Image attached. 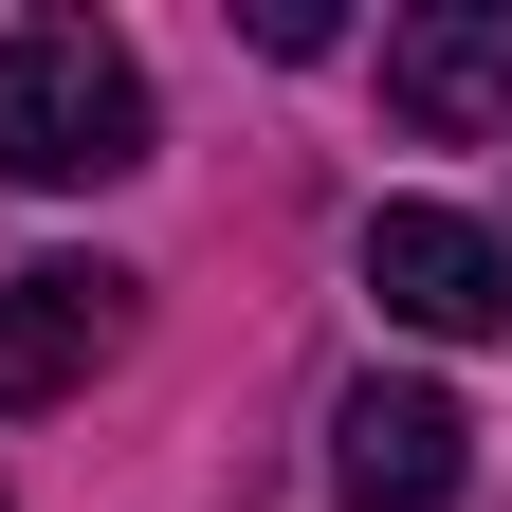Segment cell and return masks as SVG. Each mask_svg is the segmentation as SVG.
I'll list each match as a JSON object with an SVG mask.
<instances>
[{
	"mask_svg": "<svg viewBox=\"0 0 512 512\" xmlns=\"http://www.w3.org/2000/svg\"><path fill=\"white\" fill-rule=\"evenodd\" d=\"M0 165L19 183H128L147 165V55L92 19H19L0 37Z\"/></svg>",
	"mask_w": 512,
	"mask_h": 512,
	"instance_id": "1",
	"label": "cell"
},
{
	"mask_svg": "<svg viewBox=\"0 0 512 512\" xmlns=\"http://www.w3.org/2000/svg\"><path fill=\"white\" fill-rule=\"evenodd\" d=\"M366 293H384V330H421V348H494L512 330V238L458 220V202H384L366 220Z\"/></svg>",
	"mask_w": 512,
	"mask_h": 512,
	"instance_id": "2",
	"label": "cell"
},
{
	"mask_svg": "<svg viewBox=\"0 0 512 512\" xmlns=\"http://www.w3.org/2000/svg\"><path fill=\"white\" fill-rule=\"evenodd\" d=\"M458 476H476V421L439 403V384L366 366L348 403H330V494L348 512H458Z\"/></svg>",
	"mask_w": 512,
	"mask_h": 512,
	"instance_id": "3",
	"label": "cell"
},
{
	"mask_svg": "<svg viewBox=\"0 0 512 512\" xmlns=\"http://www.w3.org/2000/svg\"><path fill=\"white\" fill-rule=\"evenodd\" d=\"M110 348H128V275H110V256H37V275H0V421H19V403H74Z\"/></svg>",
	"mask_w": 512,
	"mask_h": 512,
	"instance_id": "4",
	"label": "cell"
},
{
	"mask_svg": "<svg viewBox=\"0 0 512 512\" xmlns=\"http://www.w3.org/2000/svg\"><path fill=\"white\" fill-rule=\"evenodd\" d=\"M384 92H403V128H439V147L512 128V0H458V19H403V37H384Z\"/></svg>",
	"mask_w": 512,
	"mask_h": 512,
	"instance_id": "5",
	"label": "cell"
}]
</instances>
